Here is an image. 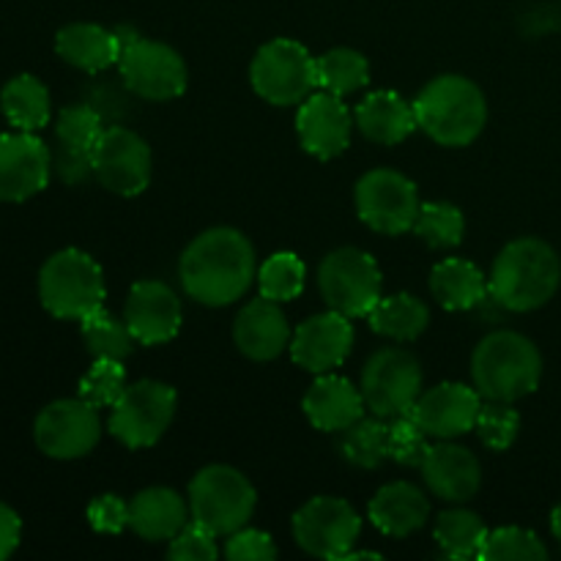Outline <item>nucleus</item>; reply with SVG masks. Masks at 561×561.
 <instances>
[{
    "mask_svg": "<svg viewBox=\"0 0 561 561\" xmlns=\"http://www.w3.org/2000/svg\"><path fill=\"white\" fill-rule=\"evenodd\" d=\"M542 356L529 337L518 332H493L471 356V381L482 400L515 403L540 387Z\"/></svg>",
    "mask_w": 561,
    "mask_h": 561,
    "instance_id": "obj_4",
    "label": "nucleus"
},
{
    "mask_svg": "<svg viewBox=\"0 0 561 561\" xmlns=\"http://www.w3.org/2000/svg\"><path fill=\"white\" fill-rule=\"evenodd\" d=\"M351 129H354V115L343 96L334 93H310L299 104L296 113V135L301 148L316 159H334L351 146Z\"/></svg>",
    "mask_w": 561,
    "mask_h": 561,
    "instance_id": "obj_19",
    "label": "nucleus"
},
{
    "mask_svg": "<svg viewBox=\"0 0 561 561\" xmlns=\"http://www.w3.org/2000/svg\"><path fill=\"white\" fill-rule=\"evenodd\" d=\"M190 518V504L170 488H146L129 502L131 531L148 542H170Z\"/></svg>",
    "mask_w": 561,
    "mask_h": 561,
    "instance_id": "obj_24",
    "label": "nucleus"
},
{
    "mask_svg": "<svg viewBox=\"0 0 561 561\" xmlns=\"http://www.w3.org/2000/svg\"><path fill=\"white\" fill-rule=\"evenodd\" d=\"M367 323L381 337L409 343L425 332L427 323H431V310H427L425 301L411 294L381 296L367 316Z\"/></svg>",
    "mask_w": 561,
    "mask_h": 561,
    "instance_id": "obj_30",
    "label": "nucleus"
},
{
    "mask_svg": "<svg viewBox=\"0 0 561 561\" xmlns=\"http://www.w3.org/2000/svg\"><path fill=\"white\" fill-rule=\"evenodd\" d=\"M186 296L197 305L228 307L257 279L255 250L236 228H211L197 236L179 261Z\"/></svg>",
    "mask_w": 561,
    "mask_h": 561,
    "instance_id": "obj_1",
    "label": "nucleus"
},
{
    "mask_svg": "<svg viewBox=\"0 0 561 561\" xmlns=\"http://www.w3.org/2000/svg\"><path fill=\"white\" fill-rule=\"evenodd\" d=\"M53 173L64 184H82L88 175H93L91 153L75 151V148H66L58 142V148L53 151Z\"/></svg>",
    "mask_w": 561,
    "mask_h": 561,
    "instance_id": "obj_45",
    "label": "nucleus"
},
{
    "mask_svg": "<svg viewBox=\"0 0 561 561\" xmlns=\"http://www.w3.org/2000/svg\"><path fill=\"white\" fill-rule=\"evenodd\" d=\"M126 389V367L118 359H93L91 370L80 378L77 394L96 409H113Z\"/></svg>",
    "mask_w": 561,
    "mask_h": 561,
    "instance_id": "obj_39",
    "label": "nucleus"
},
{
    "mask_svg": "<svg viewBox=\"0 0 561 561\" xmlns=\"http://www.w3.org/2000/svg\"><path fill=\"white\" fill-rule=\"evenodd\" d=\"M561 285V261L548 241L524 236L496 255L488 277L493 299L510 312H531L557 296Z\"/></svg>",
    "mask_w": 561,
    "mask_h": 561,
    "instance_id": "obj_2",
    "label": "nucleus"
},
{
    "mask_svg": "<svg viewBox=\"0 0 561 561\" xmlns=\"http://www.w3.org/2000/svg\"><path fill=\"white\" fill-rule=\"evenodd\" d=\"M362 518L345 499L316 496L296 510V546L316 559L340 561L359 540Z\"/></svg>",
    "mask_w": 561,
    "mask_h": 561,
    "instance_id": "obj_13",
    "label": "nucleus"
},
{
    "mask_svg": "<svg viewBox=\"0 0 561 561\" xmlns=\"http://www.w3.org/2000/svg\"><path fill=\"white\" fill-rule=\"evenodd\" d=\"M414 233L431 250H453L466 236L463 211L458 206H453V203H422L420 214H416Z\"/></svg>",
    "mask_w": 561,
    "mask_h": 561,
    "instance_id": "obj_36",
    "label": "nucleus"
},
{
    "mask_svg": "<svg viewBox=\"0 0 561 561\" xmlns=\"http://www.w3.org/2000/svg\"><path fill=\"white\" fill-rule=\"evenodd\" d=\"M175 389L162 381H137L124 389L118 403L110 411L107 431L129 449L153 447L168 433L175 416Z\"/></svg>",
    "mask_w": 561,
    "mask_h": 561,
    "instance_id": "obj_9",
    "label": "nucleus"
},
{
    "mask_svg": "<svg viewBox=\"0 0 561 561\" xmlns=\"http://www.w3.org/2000/svg\"><path fill=\"white\" fill-rule=\"evenodd\" d=\"M354 121L362 135L378 146H398L409 140L411 131L416 129L414 104H409L394 91L367 93L356 107Z\"/></svg>",
    "mask_w": 561,
    "mask_h": 561,
    "instance_id": "obj_25",
    "label": "nucleus"
},
{
    "mask_svg": "<svg viewBox=\"0 0 561 561\" xmlns=\"http://www.w3.org/2000/svg\"><path fill=\"white\" fill-rule=\"evenodd\" d=\"M422 477L427 488L444 502L463 504L480 493L482 466L480 458L469 447H460L453 438L427 449L422 460Z\"/></svg>",
    "mask_w": 561,
    "mask_h": 561,
    "instance_id": "obj_21",
    "label": "nucleus"
},
{
    "mask_svg": "<svg viewBox=\"0 0 561 561\" xmlns=\"http://www.w3.org/2000/svg\"><path fill=\"white\" fill-rule=\"evenodd\" d=\"M520 431V414L513 409V403H499V400H488L482 403L480 414H477L474 433L480 442L493 453H507L515 444Z\"/></svg>",
    "mask_w": 561,
    "mask_h": 561,
    "instance_id": "obj_40",
    "label": "nucleus"
},
{
    "mask_svg": "<svg viewBox=\"0 0 561 561\" xmlns=\"http://www.w3.org/2000/svg\"><path fill=\"white\" fill-rule=\"evenodd\" d=\"M53 175V151L33 131L0 135V203L38 195Z\"/></svg>",
    "mask_w": 561,
    "mask_h": 561,
    "instance_id": "obj_16",
    "label": "nucleus"
},
{
    "mask_svg": "<svg viewBox=\"0 0 561 561\" xmlns=\"http://www.w3.org/2000/svg\"><path fill=\"white\" fill-rule=\"evenodd\" d=\"M99 438H102L99 409L80 394L44 405L33 422V442L47 458L55 460L85 458Z\"/></svg>",
    "mask_w": 561,
    "mask_h": 561,
    "instance_id": "obj_11",
    "label": "nucleus"
},
{
    "mask_svg": "<svg viewBox=\"0 0 561 561\" xmlns=\"http://www.w3.org/2000/svg\"><path fill=\"white\" fill-rule=\"evenodd\" d=\"M250 82L263 102L294 107L318 88L316 58L294 38H272L252 58Z\"/></svg>",
    "mask_w": 561,
    "mask_h": 561,
    "instance_id": "obj_7",
    "label": "nucleus"
},
{
    "mask_svg": "<svg viewBox=\"0 0 561 561\" xmlns=\"http://www.w3.org/2000/svg\"><path fill=\"white\" fill-rule=\"evenodd\" d=\"M431 290L438 305L449 312L471 310L488 294V277L463 257H444L431 272Z\"/></svg>",
    "mask_w": 561,
    "mask_h": 561,
    "instance_id": "obj_28",
    "label": "nucleus"
},
{
    "mask_svg": "<svg viewBox=\"0 0 561 561\" xmlns=\"http://www.w3.org/2000/svg\"><path fill=\"white\" fill-rule=\"evenodd\" d=\"M340 455L356 469H378L389 458V422L383 416L356 420L340 431Z\"/></svg>",
    "mask_w": 561,
    "mask_h": 561,
    "instance_id": "obj_32",
    "label": "nucleus"
},
{
    "mask_svg": "<svg viewBox=\"0 0 561 561\" xmlns=\"http://www.w3.org/2000/svg\"><path fill=\"white\" fill-rule=\"evenodd\" d=\"M316 71L318 88L334 96H348L370 82V64L359 49L351 47H334L316 58Z\"/></svg>",
    "mask_w": 561,
    "mask_h": 561,
    "instance_id": "obj_33",
    "label": "nucleus"
},
{
    "mask_svg": "<svg viewBox=\"0 0 561 561\" xmlns=\"http://www.w3.org/2000/svg\"><path fill=\"white\" fill-rule=\"evenodd\" d=\"M290 356L296 365L307 373L334 370L348 359L351 348H354V327L351 318L343 312H321L312 316L290 334Z\"/></svg>",
    "mask_w": 561,
    "mask_h": 561,
    "instance_id": "obj_18",
    "label": "nucleus"
},
{
    "mask_svg": "<svg viewBox=\"0 0 561 561\" xmlns=\"http://www.w3.org/2000/svg\"><path fill=\"white\" fill-rule=\"evenodd\" d=\"M124 321L140 345H164L179 334L184 310L170 285L159 279H140L126 296Z\"/></svg>",
    "mask_w": 561,
    "mask_h": 561,
    "instance_id": "obj_17",
    "label": "nucleus"
},
{
    "mask_svg": "<svg viewBox=\"0 0 561 561\" xmlns=\"http://www.w3.org/2000/svg\"><path fill=\"white\" fill-rule=\"evenodd\" d=\"M354 201L362 222L383 236H403L414 230L416 214L422 206L414 181L389 168H378L362 175Z\"/></svg>",
    "mask_w": 561,
    "mask_h": 561,
    "instance_id": "obj_10",
    "label": "nucleus"
},
{
    "mask_svg": "<svg viewBox=\"0 0 561 561\" xmlns=\"http://www.w3.org/2000/svg\"><path fill=\"white\" fill-rule=\"evenodd\" d=\"M370 520L378 531L389 537H409L427 524L431 502L411 482H389L373 496Z\"/></svg>",
    "mask_w": 561,
    "mask_h": 561,
    "instance_id": "obj_26",
    "label": "nucleus"
},
{
    "mask_svg": "<svg viewBox=\"0 0 561 561\" xmlns=\"http://www.w3.org/2000/svg\"><path fill=\"white\" fill-rule=\"evenodd\" d=\"M485 537L488 526L471 510H444L436 520V542L447 559H477Z\"/></svg>",
    "mask_w": 561,
    "mask_h": 561,
    "instance_id": "obj_31",
    "label": "nucleus"
},
{
    "mask_svg": "<svg viewBox=\"0 0 561 561\" xmlns=\"http://www.w3.org/2000/svg\"><path fill=\"white\" fill-rule=\"evenodd\" d=\"M225 557L230 561H272L277 559V546H274L268 531L247 529V526H241L239 531L228 535V542H225Z\"/></svg>",
    "mask_w": 561,
    "mask_h": 561,
    "instance_id": "obj_43",
    "label": "nucleus"
},
{
    "mask_svg": "<svg viewBox=\"0 0 561 561\" xmlns=\"http://www.w3.org/2000/svg\"><path fill=\"white\" fill-rule=\"evenodd\" d=\"M482 561H546L548 548L540 537L520 526H502V529L488 531L485 546H482Z\"/></svg>",
    "mask_w": 561,
    "mask_h": 561,
    "instance_id": "obj_37",
    "label": "nucleus"
},
{
    "mask_svg": "<svg viewBox=\"0 0 561 561\" xmlns=\"http://www.w3.org/2000/svg\"><path fill=\"white\" fill-rule=\"evenodd\" d=\"M22 537V520L9 504L0 502V561L9 559L16 551Z\"/></svg>",
    "mask_w": 561,
    "mask_h": 561,
    "instance_id": "obj_46",
    "label": "nucleus"
},
{
    "mask_svg": "<svg viewBox=\"0 0 561 561\" xmlns=\"http://www.w3.org/2000/svg\"><path fill=\"white\" fill-rule=\"evenodd\" d=\"M0 110L20 131H38L49 124V91L38 77L16 75L0 91Z\"/></svg>",
    "mask_w": 561,
    "mask_h": 561,
    "instance_id": "obj_29",
    "label": "nucleus"
},
{
    "mask_svg": "<svg viewBox=\"0 0 561 561\" xmlns=\"http://www.w3.org/2000/svg\"><path fill=\"white\" fill-rule=\"evenodd\" d=\"M93 175L104 190L121 197H135L148 190L153 173L151 148L126 126H107L91 153Z\"/></svg>",
    "mask_w": 561,
    "mask_h": 561,
    "instance_id": "obj_14",
    "label": "nucleus"
},
{
    "mask_svg": "<svg viewBox=\"0 0 561 561\" xmlns=\"http://www.w3.org/2000/svg\"><path fill=\"white\" fill-rule=\"evenodd\" d=\"M233 343L252 362L277 359L290 345V327L279 301L257 296L241 307L233 323Z\"/></svg>",
    "mask_w": 561,
    "mask_h": 561,
    "instance_id": "obj_22",
    "label": "nucleus"
},
{
    "mask_svg": "<svg viewBox=\"0 0 561 561\" xmlns=\"http://www.w3.org/2000/svg\"><path fill=\"white\" fill-rule=\"evenodd\" d=\"M104 129H107V126H104L102 113L85 102L64 107L58 113V121H55V137H58L60 146L85 153H93V148H96Z\"/></svg>",
    "mask_w": 561,
    "mask_h": 561,
    "instance_id": "obj_38",
    "label": "nucleus"
},
{
    "mask_svg": "<svg viewBox=\"0 0 561 561\" xmlns=\"http://www.w3.org/2000/svg\"><path fill=\"white\" fill-rule=\"evenodd\" d=\"M104 294L102 266L75 247L49 255L38 272V299L60 321H82L104 307Z\"/></svg>",
    "mask_w": 561,
    "mask_h": 561,
    "instance_id": "obj_5",
    "label": "nucleus"
},
{
    "mask_svg": "<svg viewBox=\"0 0 561 561\" xmlns=\"http://www.w3.org/2000/svg\"><path fill=\"white\" fill-rule=\"evenodd\" d=\"M301 409H305L307 420L318 431L340 433L348 425H354L356 420H362L367 405L365 398H362V389L354 387L348 378L321 373L312 381V387L307 389L305 400H301Z\"/></svg>",
    "mask_w": 561,
    "mask_h": 561,
    "instance_id": "obj_23",
    "label": "nucleus"
},
{
    "mask_svg": "<svg viewBox=\"0 0 561 561\" xmlns=\"http://www.w3.org/2000/svg\"><path fill=\"white\" fill-rule=\"evenodd\" d=\"M362 398L376 416L392 420L405 414L422 394V367L403 348H381L362 370Z\"/></svg>",
    "mask_w": 561,
    "mask_h": 561,
    "instance_id": "obj_12",
    "label": "nucleus"
},
{
    "mask_svg": "<svg viewBox=\"0 0 561 561\" xmlns=\"http://www.w3.org/2000/svg\"><path fill=\"white\" fill-rule=\"evenodd\" d=\"M80 327L85 348L93 359L124 362L126 356L131 354V348H135V337H131L124 318H115L113 312L104 310V307H99L91 316L82 318Z\"/></svg>",
    "mask_w": 561,
    "mask_h": 561,
    "instance_id": "obj_34",
    "label": "nucleus"
},
{
    "mask_svg": "<svg viewBox=\"0 0 561 561\" xmlns=\"http://www.w3.org/2000/svg\"><path fill=\"white\" fill-rule=\"evenodd\" d=\"M168 557L175 561H214L219 557L217 535H211L206 526L192 520L170 540Z\"/></svg>",
    "mask_w": 561,
    "mask_h": 561,
    "instance_id": "obj_42",
    "label": "nucleus"
},
{
    "mask_svg": "<svg viewBox=\"0 0 561 561\" xmlns=\"http://www.w3.org/2000/svg\"><path fill=\"white\" fill-rule=\"evenodd\" d=\"M257 504L252 482L233 466H206L190 482V515L211 535L228 537L247 526Z\"/></svg>",
    "mask_w": 561,
    "mask_h": 561,
    "instance_id": "obj_6",
    "label": "nucleus"
},
{
    "mask_svg": "<svg viewBox=\"0 0 561 561\" xmlns=\"http://www.w3.org/2000/svg\"><path fill=\"white\" fill-rule=\"evenodd\" d=\"M318 288L329 310L348 318H367L383 296V277L378 263L365 250L340 247L323 257L318 268Z\"/></svg>",
    "mask_w": 561,
    "mask_h": 561,
    "instance_id": "obj_8",
    "label": "nucleus"
},
{
    "mask_svg": "<svg viewBox=\"0 0 561 561\" xmlns=\"http://www.w3.org/2000/svg\"><path fill=\"white\" fill-rule=\"evenodd\" d=\"M427 438L431 436L422 431V425L409 411L392 416V422H389V458L400 466H409V469H420L427 449H431Z\"/></svg>",
    "mask_w": 561,
    "mask_h": 561,
    "instance_id": "obj_41",
    "label": "nucleus"
},
{
    "mask_svg": "<svg viewBox=\"0 0 561 561\" xmlns=\"http://www.w3.org/2000/svg\"><path fill=\"white\" fill-rule=\"evenodd\" d=\"M88 524L99 535H121L129 526V504L115 493H104L88 504Z\"/></svg>",
    "mask_w": 561,
    "mask_h": 561,
    "instance_id": "obj_44",
    "label": "nucleus"
},
{
    "mask_svg": "<svg viewBox=\"0 0 561 561\" xmlns=\"http://www.w3.org/2000/svg\"><path fill=\"white\" fill-rule=\"evenodd\" d=\"M416 126L447 148L471 146L488 124L485 93L460 75H442L427 82L414 102Z\"/></svg>",
    "mask_w": 561,
    "mask_h": 561,
    "instance_id": "obj_3",
    "label": "nucleus"
},
{
    "mask_svg": "<svg viewBox=\"0 0 561 561\" xmlns=\"http://www.w3.org/2000/svg\"><path fill=\"white\" fill-rule=\"evenodd\" d=\"M480 409L482 400L474 387L447 381L422 392L409 414L420 422L427 436L447 442L474 431Z\"/></svg>",
    "mask_w": 561,
    "mask_h": 561,
    "instance_id": "obj_20",
    "label": "nucleus"
},
{
    "mask_svg": "<svg viewBox=\"0 0 561 561\" xmlns=\"http://www.w3.org/2000/svg\"><path fill=\"white\" fill-rule=\"evenodd\" d=\"M55 53L75 69L99 75L107 66L118 64V42L115 31L96 25V22H71L60 27L55 36Z\"/></svg>",
    "mask_w": 561,
    "mask_h": 561,
    "instance_id": "obj_27",
    "label": "nucleus"
},
{
    "mask_svg": "<svg viewBox=\"0 0 561 561\" xmlns=\"http://www.w3.org/2000/svg\"><path fill=\"white\" fill-rule=\"evenodd\" d=\"M305 261L296 252H274L257 268V288L261 296L285 305L305 290Z\"/></svg>",
    "mask_w": 561,
    "mask_h": 561,
    "instance_id": "obj_35",
    "label": "nucleus"
},
{
    "mask_svg": "<svg viewBox=\"0 0 561 561\" xmlns=\"http://www.w3.org/2000/svg\"><path fill=\"white\" fill-rule=\"evenodd\" d=\"M121 77L135 96L148 102H170L186 91V64L170 44L137 38L118 58Z\"/></svg>",
    "mask_w": 561,
    "mask_h": 561,
    "instance_id": "obj_15",
    "label": "nucleus"
},
{
    "mask_svg": "<svg viewBox=\"0 0 561 561\" xmlns=\"http://www.w3.org/2000/svg\"><path fill=\"white\" fill-rule=\"evenodd\" d=\"M551 529L557 535V540L561 542V504H557V510L551 513Z\"/></svg>",
    "mask_w": 561,
    "mask_h": 561,
    "instance_id": "obj_47",
    "label": "nucleus"
}]
</instances>
